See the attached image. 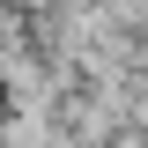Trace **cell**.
<instances>
[{"label": "cell", "mask_w": 148, "mask_h": 148, "mask_svg": "<svg viewBox=\"0 0 148 148\" xmlns=\"http://www.w3.org/2000/svg\"><path fill=\"white\" fill-rule=\"evenodd\" d=\"M0 141H8V148H59V133H52V119H15Z\"/></svg>", "instance_id": "cell-1"}]
</instances>
